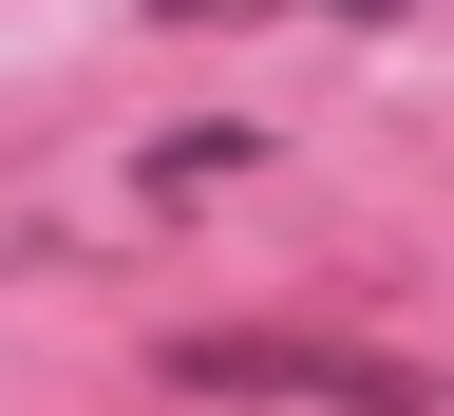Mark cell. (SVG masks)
Here are the masks:
<instances>
[{
	"mask_svg": "<svg viewBox=\"0 0 454 416\" xmlns=\"http://www.w3.org/2000/svg\"><path fill=\"white\" fill-rule=\"evenodd\" d=\"M170 397H303V416H435L417 360H360V341H284V322H208L170 341Z\"/></svg>",
	"mask_w": 454,
	"mask_h": 416,
	"instance_id": "1",
	"label": "cell"
}]
</instances>
